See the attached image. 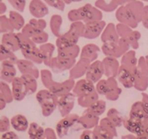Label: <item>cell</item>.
<instances>
[{
	"mask_svg": "<svg viewBox=\"0 0 148 139\" xmlns=\"http://www.w3.org/2000/svg\"><path fill=\"white\" fill-rule=\"evenodd\" d=\"M21 33H23V35H25V36H27V38L31 39L35 35L37 34L39 32L38 31V30H36L35 28H33L31 25H30L27 23V24H26L24 26V28L22 29Z\"/></svg>",
	"mask_w": 148,
	"mask_h": 139,
	"instance_id": "obj_57",
	"label": "cell"
},
{
	"mask_svg": "<svg viewBox=\"0 0 148 139\" xmlns=\"http://www.w3.org/2000/svg\"><path fill=\"white\" fill-rule=\"evenodd\" d=\"M45 2L47 5L51 6L60 11H64L66 6L64 1H61V0H48V1H45Z\"/></svg>",
	"mask_w": 148,
	"mask_h": 139,
	"instance_id": "obj_55",
	"label": "cell"
},
{
	"mask_svg": "<svg viewBox=\"0 0 148 139\" xmlns=\"http://www.w3.org/2000/svg\"><path fill=\"white\" fill-rule=\"evenodd\" d=\"M29 11L33 17L36 19H42L49 14V8L45 1L33 0L29 4Z\"/></svg>",
	"mask_w": 148,
	"mask_h": 139,
	"instance_id": "obj_17",
	"label": "cell"
},
{
	"mask_svg": "<svg viewBox=\"0 0 148 139\" xmlns=\"http://www.w3.org/2000/svg\"><path fill=\"white\" fill-rule=\"evenodd\" d=\"M96 90H95V86L93 83L85 78V79H81L77 81L72 90V93L77 98L92 94Z\"/></svg>",
	"mask_w": 148,
	"mask_h": 139,
	"instance_id": "obj_10",
	"label": "cell"
},
{
	"mask_svg": "<svg viewBox=\"0 0 148 139\" xmlns=\"http://www.w3.org/2000/svg\"><path fill=\"white\" fill-rule=\"evenodd\" d=\"M62 17L59 14H53L50 19V28L52 33L56 37L59 38L62 36L61 33V27L62 25Z\"/></svg>",
	"mask_w": 148,
	"mask_h": 139,
	"instance_id": "obj_36",
	"label": "cell"
},
{
	"mask_svg": "<svg viewBox=\"0 0 148 139\" xmlns=\"http://www.w3.org/2000/svg\"><path fill=\"white\" fill-rule=\"evenodd\" d=\"M143 3L138 1H128L116 11V17L119 23L127 25L132 28H137L142 21L144 12Z\"/></svg>",
	"mask_w": 148,
	"mask_h": 139,
	"instance_id": "obj_1",
	"label": "cell"
},
{
	"mask_svg": "<svg viewBox=\"0 0 148 139\" xmlns=\"http://www.w3.org/2000/svg\"><path fill=\"white\" fill-rule=\"evenodd\" d=\"M99 125L101 126L103 128L108 130V132H110L114 137H117V136H118V134H117L116 127L115 125H114L107 117H104L102 120H101Z\"/></svg>",
	"mask_w": 148,
	"mask_h": 139,
	"instance_id": "obj_47",
	"label": "cell"
},
{
	"mask_svg": "<svg viewBox=\"0 0 148 139\" xmlns=\"http://www.w3.org/2000/svg\"><path fill=\"white\" fill-rule=\"evenodd\" d=\"M9 20L13 28L16 30H20L24 28L25 20L23 16L16 11H10L9 13Z\"/></svg>",
	"mask_w": 148,
	"mask_h": 139,
	"instance_id": "obj_34",
	"label": "cell"
},
{
	"mask_svg": "<svg viewBox=\"0 0 148 139\" xmlns=\"http://www.w3.org/2000/svg\"><path fill=\"white\" fill-rule=\"evenodd\" d=\"M27 87L28 94H33L36 92L38 88L37 78L30 75H22L21 76Z\"/></svg>",
	"mask_w": 148,
	"mask_h": 139,
	"instance_id": "obj_42",
	"label": "cell"
},
{
	"mask_svg": "<svg viewBox=\"0 0 148 139\" xmlns=\"http://www.w3.org/2000/svg\"><path fill=\"white\" fill-rule=\"evenodd\" d=\"M31 40L36 44H45V43H47L48 40H49V34L45 31L39 32L32 38Z\"/></svg>",
	"mask_w": 148,
	"mask_h": 139,
	"instance_id": "obj_53",
	"label": "cell"
},
{
	"mask_svg": "<svg viewBox=\"0 0 148 139\" xmlns=\"http://www.w3.org/2000/svg\"><path fill=\"white\" fill-rule=\"evenodd\" d=\"M7 102H6L3 98H0V109L1 110L4 109L6 107V106H7Z\"/></svg>",
	"mask_w": 148,
	"mask_h": 139,
	"instance_id": "obj_63",
	"label": "cell"
},
{
	"mask_svg": "<svg viewBox=\"0 0 148 139\" xmlns=\"http://www.w3.org/2000/svg\"><path fill=\"white\" fill-rule=\"evenodd\" d=\"M107 117L115 125L116 127H120L124 124V119L122 114L115 108H111L107 112Z\"/></svg>",
	"mask_w": 148,
	"mask_h": 139,
	"instance_id": "obj_39",
	"label": "cell"
},
{
	"mask_svg": "<svg viewBox=\"0 0 148 139\" xmlns=\"http://www.w3.org/2000/svg\"><path fill=\"white\" fill-rule=\"evenodd\" d=\"M17 34H18L19 39H20V46L21 52L22 51L30 50V49L37 47L36 43L31 39L27 38L22 33H17Z\"/></svg>",
	"mask_w": 148,
	"mask_h": 139,
	"instance_id": "obj_45",
	"label": "cell"
},
{
	"mask_svg": "<svg viewBox=\"0 0 148 139\" xmlns=\"http://www.w3.org/2000/svg\"><path fill=\"white\" fill-rule=\"evenodd\" d=\"M40 78L43 85L46 87V89H49L52 83L54 80L53 79L52 73L49 70L43 69L40 70Z\"/></svg>",
	"mask_w": 148,
	"mask_h": 139,
	"instance_id": "obj_48",
	"label": "cell"
},
{
	"mask_svg": "<svg viewBox=\"0 0 148 139\" xmlns=\"http://www.w3.org/2000/svg\"><path fill=\"white\" fill-rule=\"evenodd\" d=\"M1 139H19V137L14 132L8 131L1 135Z\"/></svg>",
	"mask_w": 148,
	"mask_h": 139,
	"instance_id": "obj_60",
	"label": "cell"
},
{
	"mask_svg": "<svg viewBox=\"0 0 148 139\" xmlns=\"http://www.w3.org/2000/svg\"><path fill=\"white\" fill-rule=\"evenodd\" d=\"M22 54L24 56L25 59L31 61L34 64L40 65V64L43 63L42 54L39 48L38 47L30 49V50L22 51Z\"/></svg>",
	"mask_w": 148,
	"mask_h": 139,
	"instance_id": "obj_30",
	"label": "cell"
},
{
	"mask_svg": "<svg viewBox=\"0 0 148 139\" xmlns=\"http://www.w3.org/2000/svg\"><path fill=\"white\" fill-rule=\"evenodd\" d=\"M137 139H148V136L146 135H143V136H137Z\"/></svg>",
	"mask_w": 148,
	"mask_h": 139,
	"instance_id": "obj_64",
	"label": "cell"
},
{
	"mask_svg": "<svg viewBox=\"0 0 148 139\" xmlns=\"http://www.w3.org/2000/svg\"><path fill=\"white\" fill-rule=\"evenodd\" d=\"M116 27L117 33H118L120 38L127 39L134 30L130 26L127 25L121 24V23H118L117 25H116Z\"/></svg>",
	"mask_w": 148,
	"mask_h": 139,
	"instance_id": "obj_49",
	"label": "cell"
},
{
	"mask_svg": "<svg viewBox=\"0 0 148 139\" xmlns=\"http://www.w3.org/2000/svg\"><path fill=\"white\" fill-rule=\"evenodd\" d=\"M12 91L14 100L17 101L23 100L28 94L27 87L21 77H17L12 83Z\"/></svg>",
	"mask_w": 148,
	"mask_h": 139,
	"instance_id": "obj_16",
	"label": "cell"
},
{
	"mask_svg": "<svg viewBox=\"0 0 148 139\" xmlns=\"http://www.w3.org/2000/svg\"><path fill=\"white\" fill-rule=\"evenodd\" d=\"M85 31L82 37L87 39H94L101 36L104 29L106 27V23L103 20L85 23Z\"/></svg>",
	"mask_w": 148,
	"mask_h": 139,
	"instance_id": "obj_8",
	"label": "cell"
},
{
	"mask_svg": "<svg viewBox=\"0 0 148 139\" xmlns=\"http://www.w3.org/2000/svg\"><path fill=\"white\" fill-rule=\"evenodd\" d=\"M11 125L16 131L18 132H25L29 128L28 121L27 118L23 114H17L13 116L10 120Z\"/></svg>",
	"mask_w": 148,
	"mask_h": 139,
	"instance_id": "obj_28",
	"label": "cell"
},
{
	"mask_svg": "<svg viewBox=\"0 0 148 139\" xmlns=\"http://www.w3.org/2000/svg\"><path fill=\"white\" fill-rule=\"evenodd\" d=\"M93 131L98 136V139H114L115 138L110 132L103 128L99 125L93 129Z\"/></svg>",
	"mask_w": 148,
	"mask_h": 139,
	"instance_id": "obj_50",
	"label": "cell"
},
{
	"mask_svg": "<svg viewBox=\"0 0 148 139\" xmlns=\"http://www.w3.org/2000/svg\"><path fill=\"white\" fill-rule=\"evenodd\" d=\"M130 117L141 121L148 120V110L142 101H137L132 104L130 112Z\"/></svg>",
	"mask_w": 148,
	"mask_h": 139,
	"instance_id": "obj_23",
	"label": "cell"
},
{
	"mask_svg": "<svg viewBox=\"0 0 148 139\" xmlns=\"http://www.w3.org/2000/svg\"><path fill=\"white\" fill-rule=\"evenodd\" d=\"M1 44L13 52L20 50V39L17 33H10L3 34Z\"/></svg>",
	"mask_w": 148,
	"mask_h": 139,
	"instance_id": "obj_21",
	"label": "cell"
},
{
	"mask_svg": "<svg viewBox=\"0 0 148 139\" xmlns=\"http://www.w3.org/2000/svg\"><path fill=\"white\" fill-rule=\"evenodd\" d=\"M140 39V33L137 30H133L132 33L127 38L130 46L133 49H137L139 47V39Z\"/></svg>",
	"mask_w": 148,
	"mask_h": 139,
	"instance_id": "obj_52",
	"label": "cell"
},
{
	"mask_svg": "<svg viewBox=\"0 0 148 139\" xmlns=\"http://www.w3.org/2000/svg\"><path fill=\"white\" fill-rule=\"evenodd\" d=\"M79 116L76 114H70L66 117H63L58 122L56 125V133L59 138L65 137L69 133V130L78 123Z\"/></svg>",
	"mask_w": 148,
	"mask_h": 139,
	"instance_id": "obj_5",
	"label": "cell"
},
{
	"mask_svg": "<svg viewBox=\"0 0 148 139\" xmlns=\"http://www.w3.org/2000/svg\"><path fill=\"white\" fill-rule=\"evenodd\" d=\"M100 51V48L95 43H88L85 45L81 50L80 58L86 59L92 63L97 60Z\"/></svg>",
	"mask_w": 148,
	"mask_h": 139,
	"instance_id": "obj_22",
	"label": "cell"
},
{
	"mask_svg": "<svg viewBox=\"0 0 148 139\" xmlns=\"http://www.w3.org/2000/svg\"><path fill=\"white\" fill-rule=\"evenodd\" d=\"M103 43L118 42L120 37L116 30V27L113 23H108L101 36Z\"/></svg>",
	"mask_w": 148,
	"mask_h": 139,
	"instance_id": "obj_25",
	"label": "cell"
},
{
	"mask_svg": "<svg viewBox=\"0 0 148 139\" xmlns=\"http://www.w3.org/2000/svg\"><path fill=\"white\" fill-rule=\"evenodd\" d=\"M45 130L43 127L36 122H31L29 126L28 133L30 139H42L44 135Z\"/></svg>",
	"mask_w": 148,
	"mask_h": 139,
	"instance_id": "obj_37",
	"label": "cell"
},
{
	"mask_svg": "<svg viewBox=\"0 0 148 139\" xmlns=\"http://www.w3.org/2000/svg\"><path fill=\"white\" fill-rule=\"evenodd\" d=\"M0 98H3L7 104L12 102L14 100L12 91L10 88L8 83L3 81L0 82Z\"/></svg>",
	"mask_w": 148,
	"mask_h": 139,
	"instance_id": "obj_40",
	"label": "cell"
},
{
	"mask_svg": "<svg viewBox=\"0 0 148 139\" xmlns=\"http://www.w3.org/2000/svg\"><path fill=\"white\" fill-rule=\"evenodd\" d=\"M14 29L11 25L9 17L6 15L0 16V32L1 34L13 33Z\"/></svg>",
	"mask_w": 148,
	"mask_h": 139,
	"instance_id": "obj_46",
	"label": "cell"
},
{
	"mask_svg": "<svg viewBox=\"0 0 148 139\" xmlns=\"http://www.w3.org/2000/svg\"><path fill=\"white\" fill-rule=\"evenodd\" d=\"M75 80L69 79L63 81V82H56L55 81H53L51 85L49 88V91H50L52 94L55 96L60 98L63 96L66 95L68 94H70L71 91H72L75 85Z\"/></svg>",
	"mask_w": 148,
	"mask_h": 139,
	"instance_id": "obj_6",
	"label": "cell"
},
{
	"mask_svg": "<svg viewBox=\"0 0 148 139\" xmlns=\"http://www.w3.org/2000/svg\"><path fill=\"white\" fill-rule=\"evenodd\" d=\"M128 1H105V0H99L95 2V7L99 9L101 11H104L106 12H111L118 10L121 6L127 4Z\"/></svg>",
	"mask_w": 148,
	"mask_h": 139,
	"instance_id": "obj_26",
	"label": "cell"
},
{
	"mask_svg": "<svg viewBox=\"0 0 148 139\" xmlns=\"http://www.w3.org/2000/svg\"><path fill=\"white\" fill-rule=\"evenodd\" d=\"M40 52L42 54L43 59V64L46 66L51 67L52 59H53V54L55 50V46L51 43H46L45 44L40 45L39 47Z\"/></svg>",
	"mask_w": 148,
	"mask_h": 139,
	"instance_id": "obj_29",
	"label": "cell"
},
{
	"mask_svg": "<svg viewBox=\"0 0 148 139\" xmlns=\"http://www.w3.org/2000/svg\"><path fill=\"white\" fill-rule=\"evenodd\" d=\"M85 24L83 22H75V23H72L70 25L69 30L66 31V33L73 37L74 39H77L80 37H82L84 34V31H85Z\"/></svg>",
	"mask_w": 148,
	"mask_h": 139,
	"instance_id": "obj_31",
	"label": "cell"
},
{
	"mask_svg": "<svg viewBox=\"0 0 148 139\" xmlns=\"http://www.w3.org/2000/svg\"><path fill=\"white\" fill-rule=\"evenodd\" d=\"M99 100V94L96 91L85 96L77 98V103L81 107L88 109Z\"/></svg>",
	"mask_w": 148,
	"mask_h": 139,
	"instance_id": "obj_32",
	"label": "cell"
},
{
	"mask_svg": "<svg viewBox=\"0 0 148 139\" xmlns=\"http://www.w3.org/2000/svg\"><path fill=\"white\" fill-rule=\"evenodd\" d=\"M13 62L10 61L1 62V70L0 78L1 81L7 83H12L14 79L17 78V70Z\"/></svg>",
	"mask_w": 148,
	"mask_h": 139,
	"instance_id": "obj_14",
	"label": "cell"
},
{
	"mask_svg": "<svg viewBox=\"0 0 148 139\" xmlns=\"http://www.w3.org/2000/svg\"><path fill=\"white\" fill-rule=\"evenodd\" d=\"M95 90L98 94L104 96L110 101H116L121 94L122 90L119 87L118 83L114 78L102 79L97 83Z\"/></svg>",
	"mask_w": 148,
	"mask_h": 139,
	"instance_id": "obj_2",
	"label": "cell"
},
{
	"mask_svg": "<svg viewBox=\"0 0 148 139\" xmlns=\"http://www.w3.org/2000/svg\"><path fill=\"white\" fill-rule=\"evenodd\" d=\"M137 68L132 69L127 66L121 65L118 73V80L120 83L126 88H131L134 87L135 81V73Z\"/></svg>",
	"mask_w": 148,
	"mask_h": 139,
	"instance_id": "obj_7",
	"label": "cell"
},
{
	"mask_svg": "<svg viewBox=\"0 0 148 139\" xmlns=\"http://www.w3.org/2000/svg\"><path fill=\"white\" fill-rule=\"evenodd\" d=\"M86 109H88V111H90L95 115L99 117L105 112L106 109V103L103 100L99 99L95 104H92L90 107Z\"/></svg>",
	"mask_w": 148,
	"mask_h": 139,
	"instance_id": "obj_44",
	"label": "cell"
},
{
	"mask_svg": "<svg viewBox=\"0 0 148 139\" xmlns=\"http://www.w3.org/2000/svg\"><path fill=\"white\" fill-rule=\"evenodd\" d=\"M100 121L101 120L99 117L95 115L86 109L79 117L78 123L85 130H91V129L93 130L99 125Z\"/></svg>",
	"mask_w": 148,
	"mask_h": 139,
	"instance_id": "obj_18",
	"label": "cell"
},
{
	"mask_svg": "<svg viewBox=\"0 0 148 139\" xmlns=\"http://www.w3.org/2000/svg\"><path fill=\"white\" fill-rule=\"evenodd\" d=\"M147 76L144 72L139 70L137 67L135 73V81H134V88L139 91H144L147 85Z\"/></svg>",
	"mask_w": 148,
	"mask_h": 139,
	"instance_id": "obj_38",
	"label": "cell"
},
{
	"mask_svg": "<svg viewBox=\"0 0 148 139\" xmlns=\"http://www.w3.org/2000/svg\"><path fill=\"white\" fill-rule=\"evenodd\" d=\"M92 4H86L77 9L70 10L67 14L68 20L72 23L75 22H84L88 14V11L90 9Z\"/></svg>",
	"mask_w": 148,
	"mask_h": 139,
	"instance_id": "obj_24",
	"label": "cell"
},
{
	"mask_svg": "<svg viewBox=\"0 0 148 139\" xmlns=\"http://www.w3.org/2000/svg\"><path fill=\"white\" fill-rule=\"evenodd\" d=\"M121 139H137V136L133 134L124 135L121 136Z\"/></svg>",
	"mask_w": 148,
	"mask_h": 139,
	"instance_id": "obj_62",
	"label": "cell"
},
{
	"mask_svg": "<svg viewBox=\"0 0 148 139\" xmlns=\"http://www.w3.org/2000/svg\"><path fill=\"white\" fill-rule=\"evenodd\" d=\"M0 60L1 62L4 61H10V62H13L14 64L17 63V56L14 54L13 52L6 48L5 46L1 44V51H0Z\"/></svg>",
	"mask_w": 148,
	"mask_h": 139,
	"instance_id": "obj_43",
	"label": "cell"
},
{
	"mask_svg": "<svg viewBox=\"0 0 148 139\" xmlns=\"http://www.w3.org/2000/svg\"><path fill=\"white\" fill-rule=\"evenodd\" d=\"M76 64V59H64L55 56L52 59L51 69L55 73H61L66 70H70Z\"/></svg>",
	"mask_w": 148,
	"mask_h": 139,
	"instance_id": "obj_12",
	"label": "cell"
},
{
	"mask_svg": "<svg viewBox=\"0 0 148 139\" xmlns=\"http://www.w3.org/2000/svg\"><path fill=\"white\" fill-rule=\"evenodd\" d=\"M79 53H80V49L77 45L73 47L67 48L62 50H57V56L64 59H76V58L79 56Z\"/></svg>",
	"mask_w": 148,
	"mask_h": 139,
	"instance_id": "obj_35",
	"label": "cell"
},
{
	"mask_svg": "<svg viewBox=\"0 0 148 139\" xmlns=\"http://www.w3.org/2000/svg\"><path fill=\"white\" fill-rule=\"evenodd\" d=\"M121 65L127 66L130 68L136 69L138 65V61L136 57V52L134 50H130L121 57Z\"/></svg>",
	"mask_w": 148,
	"mask_h": 139,
	"instance_id": "obj_33",
	"label": "cell"
},
{
	"mask_svg": "<svg viewBox=\"0 0 148 139\" xmlns=\"http://www.w3.org/2000/svg\"><path fill=\"white\" fill-rule=\"evenodd\" d=\"M75 98L76 96L74 95L73 93H70L59 98L57 107L62 117L70 114L75 107Z\"/></svg>",
	"mask_w": 148,
	"mask_h": 139,
	"instance_id": "obj_9",
	"label": "cell"
},
{
	"mask_svg": "<svg viewBox=\"0 0 148 139\" xmlns=\"http://www.w3.org/2000/svg\"><path fill=\"white\" fill-rule=\"evenodd\" d=\"M16 65L22 75H30L36 78H38L40 75V72L31 61L25 59H18Z\"/></svg>",
	"mask_w": 148,
	"mask_h": 139,
	"instance_id": "obj_15",
	"label": "cell"
},
{
	"mask_svg": "<svg viewBox=\"0 0 148 139\" xmlns=\"http://www.w3.org/2000/svg\"><path fill=\"white\" fill-rule=\"evenodd\" d=\"M103 18V13L99 9L94 6H91L90 9L88 11L87 17L85 20H84V23H92V22L101 21Z\"/></svg>",
	"mask_w": 148,
	"mask_h": 139,
	"instance_id": "obj_41",
	"label": "cell"
},
{
	"mask_svg": "<svg viewBox=\"0 0 148 139\" xmlns=\"http://www.w3.org/2000/svg\"><path fill=\"white\" fill-rule=\"evenodd\" d=\"M79 139H98L93 130H85L79 136Z\"/></svg>",
	"mask_w": 148,
	"mask_h": 139,
	"instance_id": "obj_58",
	"label": "cell"
},
{
	"mask_svg": "<svg viewBox=\"0 0 148 139\" xmlns=\"http://www.w3.org/2000/svg\"><path fill=\"white\" fill-rule=\"evenodd\" d=\"M130 46L128 40L125 38H120L118 42L103 43L101 50L106 56L118 59L122 57L130 51Z\"/></svg>",
	"mask_w": 148,
	"mask_h": 139,
	"instance_id": "obj_4",
	"label": "cell"
},
{
	"mask_svg": "<svg viewBox=\"0 0 148 139\" xmlns=\"http://www.w3.org/2000/svg\"><path fill=\"white\" fill-rule=\"evenodd\" d=\"M103 67L104 70V75L107 78H114L118 76L121 64H119L118 59L113 57L106 56L102 60Z\"/></svg>",
	"mask_w": 148,
	"mask_h": 139,
	"instance_id": "obj_13",
	"label": "cell"
},
{
	"mask_svg": "<svg viewBox=\"0 0 148 139\" xmlns=\"http://www.w3.org/2000/svg\"><path fill=\"white\" fill-rule=\"evenodd\" d=\"M28 24L38 32L44 31L46 27V22L43 19L33 18L30 20Z\"/></svg>",
	"mask_w": 148,
	"mask_h": 139,
	"instance_id": "obj_51",
	"label": "cell"
},
{
	"mask_svg": "<svg viewBox=\"0 0 148 139\" xmlns=\"http://www.w3.org/2000/svg\"><path fill=\"white\" fill-rule=\"evenodd\" d=\"M7 10V6L2 1H0V14L1 15H4V13Z\"/></svg>",
	"mask_w": 148,
	"mask_h": 139,
	"instance_id": "obj_61",
	"label": "cell"
},
{
	"mask_svg": "<svg viewBox=\"0 0 148 139\" xmlns=\"http://www.w3.org/2000/svg\"><path fill=\"white\" fill-rule=\"evenodd\" d=\"M90 64V62L86 59L80 58L76 62L75 66L69 70V78L75 81L76 79H79L86 75L87 71Z\"/></svg>",
	"mask_w": 148,
	"mask_h": 139,
	"instance_id": "obj_20",
	"label": "cell"
},
{
	"mask_svg": "<svg viewBox=\"0 0 148 139\" xmlns=\"http://www.w3.org/2000/svg\"><path fill=\"white\" fill-rule=\"evenodd\" d=\"M36 99L41 107L42 114L44 117H49L53 114L58 106L59 98L48 89L38 91Z\"/></svg>",
	"mask_w": 148,
	"mask_h": 139,
	"instance_id": "obj_3",
	"label": "cell"
},
{
	"mask_svg": "<svg viewBox=\"0 0 148 139\" xmlns=\"http://www.w3.org/2000/svg\"><path fill=\"white\" fill-rule=\"evenodd\" d=\"M78 41L79 40L74 39L73 37L67 34L66 32L56 39V45L57 46V50H62V49L77 46Z\"/></svg>",
	"mask_w": 148,
	"mask_h": 139,
	"instance_id": "obj_27",
	"label": "cell"
},
{
	"mask_svg": "<svg viewBox=\"0 0 148 139\" xmlns=\"http://www.w3.org/2000/svg\"><path fill=\"white\" fill-rule=\"evenodd\" d=\"M11 125V122L6 116H1L0 118V132L2 133L8 132Z\"/></svg>",
	"mask_w": 148,
	"mask_h": 139,
	"instance_id": "obj_56",
	"label": "cell"
},
{
	"mask_svg": "<svg viewBox=\"0 0 148 139\" xmlns=\"http://www.w3.org/2000/svg\"><path fill=\"white\" fill-rule=\"evenodd\" d=\"M8 2L12 6L14 9L17 10V12H23L26 6L25 1H20V0H9Z\"/></svg>",
	"mask_w": 148,
	"mask_h": 139,
	"instance_id": "obj_54",
	"label": "cell"
},
{
	"mask_svg": "<svg viewBox=\"0 0 148 139\" xmlns=\"http://www.w3.org/2000/svg\"><path fill=\"white\" fill-rule=\"evenodd\" d=\"M57 134L56 131L51 127L45 129V133L42 139H57Z\"/></svg>",
	"mask_w": 148,
	"mask_h": 139,
	"instance_id": "obj_59",
	"label": "cell"
},
{
	"mask_svg": "<svg viewBox=\"0 0 148 139\" xmlns=\"http://www.w3.org/2000/svg\"><path fill=\"white\" fill-rule=\"evenodd\" d=\"M124 127L126 130H128L132 134L135 135L136 136H143L145 134V122L144 121L135 120L129 117L124 120Z\"/></svg>",
	"mask_w": 148,
	"mask_h": 139,
	"instance_id": "obj_19",
	"label": "cell"
},
{
	"mask_svg": "<svg viewBox=\"0 0 148 139\" xmlns=\"http://www.w3.org/2000/svg\"><path fill=\"white\" fill-rule=\"evenodd\" d=\"M103 75L104 70L102 61L96 60L90 65L86 75H85V78L95 84L102 80L101 78Z\"/></svg>",
	"mask_w": 148,
	"mask_h": 139,
	"instance_id": "obj_11",
	"label": "cell"
}]
</instances>
